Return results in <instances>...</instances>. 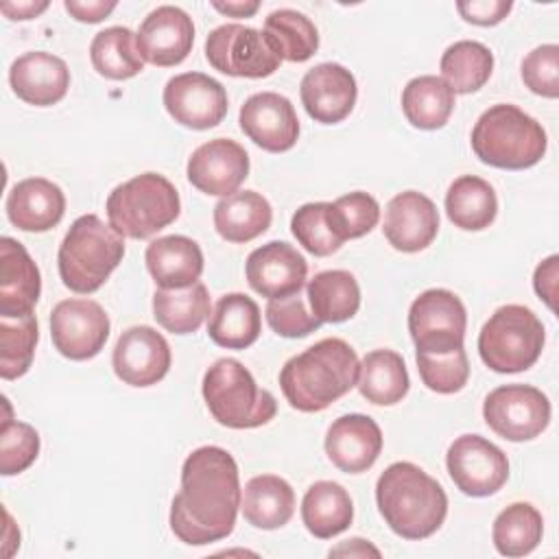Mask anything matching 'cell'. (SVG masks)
Returning <instances> with one entry per match:
<instances>
[{
    "mask_svg": "<svg viewBox=\"0 0 559 559\" xmlns=\"http://www.w3.org/2000/svg\"><path fill=\"white\" fill-rule=\"evenodd\" d=\"M240 478L234 456L218 445L190 452L181 467V489L170 504V528L188 546L225 539L240 509Z\"/></svg>",
    "mask_w": 559,
    "mask_h": 559,
    "instance_id": "obj_1",
    "label": "cell"
},
{
    "mask_svg": "<svg viewBox=\"0 0 559 559\" xmlns=\"http://www.w3.org/2000/svg\"><path fill=\"white\" fill-rule=\"evenodd\" d=\"M358 369L360 362L354 347L343 338L330 336L288 358L280 371V386L293 408L319 413L356 386Z\"/></svg>",
    "mask_w": 559,
    "mask_h": 559,
    "instance_id": "obj_2",
    "label": "cell"
},
{
    "mask_svg": "<svg viewBox=\"0 0 559 559\" xmlns=\"http://www.w3.org/2000/svg\"><path fill=\"white\" fill-rule=\"evenodd\" d=\"M378 511L389 528L404 539H426L448 515L443 487L419 465L391 463L376 483Z\"/></svg>",
    "mask_w": 559,
    "mask_h": 559,
    "instance_id": "obj_3",
    "label": "cell"
},
{
    "mask_svg": "<svg viewBox=\"0 0 559 559\" xmlns=\"http://www.w3.org/2000/svg\"><path fill=\"white\" fill-rule=\"evenodd\" d=\"M548 146L544 127L515 105L498 103L480 114L472 129L476 157L493 168L524 170L535 166Z\"/></svg>",
    "mask_w": 559,
    "mask_h": 559,
    "instance_id": "obj_4",
    "label": "cell"
},
{
    "mask_svg": "<svg viewBox=\"0 0 559 559\" xmlns=\"http://www.w3.org/2000/svg\"><path fill=\"white\" fill-rule=\"evenodd\" d=\"M122 236L96 214H83L70 225L59 245V277L63 286L74 293H96L122 262Z\"/></svg>",
    "mask_w": 559,
    "mask_h": 559,
    "instance_id": "obj_5",
    "label": "cell"
},
{
    "mask_svg": "<svg viewBox=\"0 0 559 559\" xmlns=\"http://www.w3.org/2000/svg\"><path fill=\"white\" fill-rule=\"evenodd\" d=\"M203 400L221 426L236 430L264 426L277 413L273 393L260 389L251 371L236 358H218L205 371Z\"/></svg>",
    "mask_w": 559,
    "mask_h": 559,
    "instance_id": "obj_6",
    "label": "cell"
},
{
    "mask_svg": "<svg viewBox=\"0 0 559 559\" xmlns=\"http://www.w3.org/2000/svg\"><path fill=\"white\" fill-rule=\"evenodd\" d=\"M109 225L127 238L144 240L177 221L181 201L177 188L157 173H142L116 186L107 197Z\"/></svg>",
    "mask_w": 559,
    "mask_h": 559,
    "instance_id": "obj_7",
    "label": "cell"
},
{
    "mask_svg": "<svg viewBox=\"0 0 559 559\" xmlns=\"http://www.w3.org/2000/svg\"><path fill=\"white\" fill-rule=\"evenodd\" d=\"M544 325L537 314L520 304L498 308L478 334L480 360L496 373L526 371L544 349Z\"/></svg>",
    "mask_w": 559,
    "mask_h": 559,
    "instance_id": "obj_8",
    "label": "cell"
},
{
    "mask_svg": "<svg viewBox=\"0 0 559 559\" xmlns=\"http://www.w3.org/2000/svg\"><path fill=\"white\" fill-rule=\"evenodd\" d=\"M205 59L229 76L264 79L271 76L282 57L264 31L245 24H221L205 39Z\"/></svg>",
    "mask_w": 559,
    "mask_h": 559,
    "instance_id": "obj_9",
    "label": "cell"
},
{
    "mask_svg": "<svg viewBox=\"0 0 559 559\" xmlns=\"http://www.w3.org/2000/svg\"><path fill=\"white\" fill-rule=\"evenodd\" d=\"M467 312L463 301L445 288H428L408 310V332L417 352L448 354L463 347Z\"/></svg>",
    "mask_w": 559,
    "mask_h": 559,
    "instance_id": "obj_10",
    "label": "cell"
},
{
    "mask_svg": "<svg viewBox=\"0 0 559 559\" xmlns=\"http://www.w3.org/2000/svg\"><path fill=\"white\" fill-rule=\"evenodd\" d=\"M483 417L502 439L528 441L548 428L550 402L537 386L502 384L485 397Z\"/></svg>",
    "mask_w": 559,
    "mask_h": 559,
    "instance_id": "obj_11",
    "label": "cell"
},
{
    "mask_svg": "<svg viewBox=\"0 0 559 559\" xmlns=\"http://www.w3.org/2000/svg\"><path fill=\"white\" fill-rule=\"evenodd\" d=\"M445 465L456 489L474 498L496 493L509 478L507 454L480 435L456 437L448 448Z\"/></svg>",
    "mask_w": 559,
    "mask_h": 559,
    "instance_id": "obj_12",
    "label": "cell"
},
{
    "mask_svg": "<svg viewBox=\"0 0 559 559\" xmlns=\"http://www.w3.org/2000/svg\"><path fill=\"white\" fill-rule=\"evenodd\" d=\"M55 349L70 360H90L109 338V317L94 299H63L50 312Z\"/></svg>",
    "mask_w": 559,
    "mask_h": 559,
    "instance_id": "obj_13",
    "label": "cell"
},
{
    "mask_svg": "<svg viewBox=\"0 0 559 559\" xmlns=\"http://www.w3.org/2000/svg\"><path fill=\"white\" fill-rule=\"evenodd\" d=\"M162 100L175 122L197 131L216 127L229 107L225 87L203 72H183L168 79Z\"/></svg>",
    "mask_w": 559,
    "mask_h": 559,
    "instance_id": "obj_14",
    "label": "cell"
},
{
    "mask_svg": "<svg viewBox=\"0 0 559 559\" xmlns=\"http://www.w3.org/2000/svg\"><path fill=\"white\" fill-rule=\"evenodd\" d=\"M170 345L151 325L124 330L114 347L111 365L116 376L129 386L157 384L170 369Z\"/></svg>",
    "mask_w": 559,
    "mask_h": 559,
    "instance_id": "obj_15",
    "label": "cell"
},
{
    "mask_svg": "<svg viewBox=\"0 0 559 559\" xmlns=\"http://www.w3.org/2000/svg\"><path fill=\"white\" fill-rule=\"evenodd\" d=\"M240 129L253 144L269 153H284L299 138V120L293 103L277 92L251 94L240 107Z\"/></svg>",
    "mask_w": 559,
    "mask_h": 559,
    "instance_id": "obj_16",
    "label": "cell"
},
{
    "mask_svg": "<svg viewBox=\"0 0 559 559\" xmlns=\"http://www.w3.org/2000/svg\"><path fill=\"white\" fill-rule=\"evenodd\" d=\"M186 173L197 190L212 197H227L238 192L247 179L249 155L238 142L214 138L192 151Z\"/></svg>",
    "mask_w": 559,
    "mask_h": 559,
    "instance_id": "obj_17",
    "label": "cell"
},
{
    "mask_svg": "<svg viewBox=\"0 0 559 559\" xmlns=\"http://www.w3.org/2000/svg\"><path fill=\"white\" fill-rule=\"evenodd\" d=\"M249 286L269 299L295 295L306 284V258L284 240H271L253 249L245 264Z\"/></svg>",
    "mask_w": 559,
    "mask_h": 559,
    "instance_id": "obj_18",
    "label": "cell"
},
{
    "mask_svg": "<svg viewBox=\"0 0 559 559\" xmlns=\"http://www.w3.org/2000/svg\"><path fill=\"white\" fill-rule=\"evenodd\" d=\"M135 37L144 61L170 68L179 66L190 55L194 44V24L183 9L162 4L144 17Z\"/></svg>",
    "mask_w": 559,
    "mask_h": 559,
    "instance_id": "obj_19",
    "label": "cell"
},
{
    "mask_svg": "<svg viewBox=\"0 0 559 559\" xmlns=\"http://www.w3.org/2000/svg\"><path fill=\"white\" fill-rule=\"evenodd\" d=\"M301 105L308 116L321 124H336L345 120L358 96L354 74L341 63H319L310 68L299 83Z\"/></svg>",
    "mask_w": 559,
    "mask_h": 559,
    "instance_id": "obj_20",
    "label": "cell"
},
{
    "mask_svg": "<svg viewBox=\"0 0 559 559\" xmlns=\"http://www.w3.org/2000/svg\"><path fill=\"white\" fill-rule=\"evenodd\" d=\"M439 231V210L421 192L406 190L386 203L382 234L402 253L426 249Z\"/></svg>",
    "mask_w": 559,
    "mask_h": 559,
    "instance_id": "obj_21",
    "label": "cell"
},
{
    "mask_svg": "<svg viewBox=\"0 0 559 559\" xmlns=\"http://www.w3.org/2000/svg\"><path fill=\"white\" fill-rule=\"evenodd\" d=\"M382 452V430L369 417L349 413L332 421L325 435L328 459L347 474L367 472Z\"/></svg>",
    "mask_w": 559,
    "mask_h": 559,
    "instance_id": "obj_22",
    "label": "cell"
},
{
    "mask_svg": "<svg viewBox=\"0 0 559 559\" xmlns=\"http://www.w3.org/2000/svg\"><path fill=\"white\" fill-rule=\"evenodd\" d=\"M9 83L20 100L35 107H48L66 96L70 87V70L61 57L31 50L11 63Z\"/></svg>",
    "mask_w": 559,
    "mask_h": 559,
    "instance_id": "obj_23",
    "label": "cell"
},
{
    "mask_svg": "<svg viewBox=\"0 0 559 559\" xmlns=\"http://www.w3.org/2000/svg\"><path fill=\"white\" fill-rule=\"evenodd\" d=\"M41 293L39 269L22 242L0 240V317H26Z\"/></svg>",
    "mask_w": 559,
    "mask_h": 559,
    "instance_id": "obj_24",
    "label": "cell"
},
{
    "mask_svg": "<svg viewBox=\"0 0 559 559\" xmlns=\"http://www.w3.org/2000/svg\"><path fill=\"white\" fill-rule=\"evenodd\" d=\"M66 197L57 183L44 177L17 181L7 197V216L22 231H48L63 218Z\"/></svg>",
    "mask_w": 559,
    "mask_h": 559,
    "instance_id": "obj_25",
    "label": "cell"
},
{
    "mask_svg": "<svg viewBox=\"0 0 559 559\" xmlns=\"http://www.w3.org/2000/svg\"><path fill=\"white\" fill-rule=\"evenodd\" d=\"M146 269L155 284L166 290L188 288L199 282L203 273V251L188 236L155 238L144 253Z\"/></svg>",
    "mask_w": 559,
    "mask_h": 559,
    "instance_id": "obj_26",
    "label": "cell"
},
{
    "mask_svg": "<svg viewBox=\"0 0 559 559\" xmlns=\"http://www.w3.org/2000/svg\"><path fill=\"white\" fill-rule=\"evenodd\" d=\"M240 511L242 518L255 528H282L295 513V491L282 476H253L242 489Z\"/></svg>",
    "mask_w": 559,
    "mask_h": 559,
    "instance_id": "obj_27",
    "label": "cell"
},
{
    "mask_svg": "<svg viewBox=\"0 0 559 559\" xmlns=\"http://www.w3.org/2000/svg\"><path fill=\"white\" fill-rule=\"evenodd\" d=\"M262 330L258 304L245 293L223 295L207 321V336L227 349H245L253 345Z\"/></svg>",
    "mask_w": 559,
    "mask_h": 559,
    "instance_id": "obj_28",
    "label": "cell"
},
{
    "mask_svg": "<svg viewBox=\"0 0 559 559\" xmlns=\"http://www.w3.org/2000/svg\"><path fill=\"white\" fill-rule=\"evenodd\" d=\"M271 203L255 190L223 197L214 205V227L227 242H249L271 227Z\"/></svg>",
    "mask_w": 559,
    "mask_h": 559,
    "instance_id": "obj_29",
    "label": "cell"
},
{
    "mask_svg": "<svg viewBox=\"0 0 559 559\" xmlns=\"http://www.w3.org/2000/svg\"><path fill=\"white\" fill-rule=\"evenodd\" d=\"M301 520L310 535L332 539L349 528L354 520V502L343 485L334 480H317L304 493Z\"/></svg>",
    "mask_w": 559,
    "mask_h": 559,
    "instance_id": "obj_30",
    "label": "cell"
},
{
    "mask_svg": "<svg viewBox=\"0 0 559 559\" xmlns=\"http://www.w3.org/2000/svg\"><path fill=\"white\" fill-rule=\"evenodd\" d=\"M408 371L404 358L393 349H373L365 354L356 386L360 395L376 406H393L408 393Z\"/></svg>",
    "mask_w": 559,
    "mask_h": 559,
    "instance_id": "obj_31",
    "label": "cell"
},
{
    "mask_svg": "<svg viewBox=\"0 0 559 559\" xmlns=\"http://www.w3.org/2000/svg\"><path fill=\"white\" fill-rule=\"evenodd\" d=\"M445 214L454 227L480 231L489 227L498 214L496 190L476 175H463L454 179L445 192Z\"/></svg>",
    "mask_w": 559,
    "mask_h": 559,
    "instance_id": "obj_32",
    "label": "cell"
},
{
    "mask_svg": "<svg viewBox=\"0 0 559 559\" xmlns=\"http://www.w3.org/2000/svg\"><path fill=\"white\" fill-rule=\"evenodd\" d=\"M308 301L321 323H341L360 308V286L349 271H321L308 282Z\"/></svg>",
    "mask_w": 559,
    "mask_h": 559,
    "instance_id": "obj_33",
    "label": "cell"
},
{
    "mask_svg": "<svg viewBox=\"0 0 559 559\" xmlns=\"http://www.w3.org/2000/svg\"><path fill=\"white\" fill-rule=\"evenodd\" d=\"M454 109V92L435 74L415 76L402 90V111L417 129H441Z\"/></svg>",
    "mask_w": 559,
    "mask_h": 559,
    "instance_id": "obj_34",
    "label": "cell"
},
{
    "mask_svg": "<svg viewBox=\"0 0 559 559\" xmlns=\"http://www.w3.org/2000/svg\"><path fill=\"white\" fill-rule=\"evenodd\" d=\"M90 59L94 70L111 81H124L144 70L138 37L127 26H109L96 33L90 44Z\"/></svg>",
    "mask_w": 559,
    "mask_h": 559,
    "instance_id": "obj_35",
    "label": "cell"
},
{
    "mask_svg": "<svg viewBox=\"0 0 559 559\" xmlns=\"http://www.w3.org/2000/svg\"><path fill=\"white\" fill-rule=\"evenodd\" d=\"M210 293L201 282L177 290L157 288L153 295V317L173 334L197 332L210 317Z\"/></svg>",
    "mask_w": 559,
    "mask_h": 559,
    "instance_id": "obj_36",
    "label": "cell"
},
{
    "mask_svg": "<svg viewBox=\"0 0 559 559\" xmlns=\"http://www.w3.org/2000/svg\"><path fill=\"white\" fill-rule=\"evenodd\" d=\"M439 70L454 94H472L489 81L493 70V55L480 41L461 39L445 48Z\"/></svg>",
    "mask_w": 559,
    "mask_h": 559,
    "instance_id": "obj_37",
    "label": "cell"
},
{
    "mask_svg": "<svg viewBox=\"0 0 559 559\" xmlns=\"http://www.w3.org/2000/svg\"><path fill=\"white\" fill-rule=\"evenodd\" d=\"M544 533L542 513L528 502H513L498 513L491 528L493 546L504 557H524L537 548Z\"/></svg>",
    "mask_w": 559,
    "mask_h": 559,
    "instance_id": "obj_38",
    "label": "cell"
},
{
    "mask_svg": "<svg viewBox=\"0 0 559 559\" xmlns=\"http://www.w3.org/2000/svg\"><path fill=\"white\" fill-rule=\"evenodd\" d=\"M264 35L282 59L301 63L319 48V31L312 20L295 9H277L264 20Z\"/></svg>",
    "mask_w": 559,
    "mask_h": 559,
    "instance_id": "obj_39",
    "label": "cell"
},
{
    "mask_svg": "<svg viewBox=\"0 0 559 559\" xmlns=\"http://www.w3.org/2000/svg\"><path fill=\"white\" fill-rule=\"evenodd\" d=\"M39 338L35 314L0 317V376L15 380L24 376L33 362Z\"/></svg>",
    "mask_w": 559,
    "mask_h": 559,
    "instance_id": "obj_40",
    "label": "cell"
},
{
    "mask_svg": "<svg viewBox=\"0 0 559 559\" xmlns=\"http://www.w3.org/2000/svg\"><path fill=\"white\" fill-rule=\"evenodd\" d=\"M290 231L297 242L312 255L325 258L341 249L343 240L336 236L330 218V203L317 201L297 207L290 218Z\"/></svg>",
    "mask_w": 559,
    "mask_h": 559,
    "instance_id": "obj_41",
    "label": "cell"
},
{
    "mask_svg": "<svg viewBox=\"0 0 559 559\" xmlns=\"http://www.w3.org/2000/svg\"><path fill=\"white\" fill-rule=\"evenodd\" d=\"M2 402L7 408V417L0 426V472L2 476H13L31 467L37 459L39 435L31 424L11 419L9 400L2 397Z\"/></svg>",
    "mask_w": 559,
    "mask_h": 559,
    "instance_id": "obj_42",
    "label": "cell"
},
{
    "mask_svg": "<svg viewBox=\"0 0 559 559\" xmlns=\"http://www.w3.org/2000/svg\"><path fill=\"white\" fill-rule=\"evenodd\" d=\"M417 371L421 382L441 395H450L461 391L469 378V362L463 347L452 349L448 354H426L417 352Z\"/></svg>",
    "mask_w": 559,
    "mask_h": 559,
    "instance_id": "obj_43",
    "label": "cell"
},
{
    "mask_svg": "<svg viewBox=\"0 0 559 559\" xmlns=\"http://www.w3.org/2000/svg\"><path fill=\"white\" fill-rule=\"evenodd\" d=\"M330 218L336 236L345 242L369 234L380 218V205L369 192H349L330 203Z\"/></svg>",
    "mask_w": 559,
    "mask_h": 559,
    "instance_id": "obj_44",
    "label": "cell"
},
{
    "mask_svg": "<svg viewBox=\"0 0 559 559\" xmlns=\"http://www.w3.org/2000/svg\"><path fill=\"white\" fill-rule=\"evenodd\" d=\"M264 314L271 330L286 338H304L321 328V321L312 312H308L299 293L282 299H269Z\"/></svg>",
    "mask_w": 559,
    "mask_h": 559,
    "instance_id": "obj_45",
    "label": "cell"
},
{
    "mask_svg": "<svg viewBox=\"0 0 559 559\" xmlns=\"http://www.w3.org/2000/svg\"><path fill=\"white\" fill-rule=\"evenodd\" d=\"M524 85L544 98L559 96V46L542 44L522 59Z\"/></svg>",
    "mask_w": 559,
    "mask_h": 559,
    "instance_id": "obj_46",
    "label": "cell"
},
{
    "mask_svg": "<svg viewBox=\"0 0 559 559\" xmlns=\"http://www.w3.org/2000/svg\"><path fill=\"white\" fill-rule=\"evenodd\" d=\"M513 9L511 0H469L456 2V11L461 17L476 26H496L500 24L509 11Z\"/></svg>",
    "mask_w": 559,
    "mask_h": 559,
    "instance_id": "obj_47",
    "label": "cell"
},
{
    "mask_svg": "<svg viewBox=\"0 0 559 559\" xmlns=\"http://www.w3.org/2000/svg\"><path fill=\"white\" fill-rule=\"evenodd\" d=\"M557 264H559V258L550 255L542 264H537L533 275V288L550 310H555V297H557V277H559Z\"/></svg>",
    "mask_w": 559,
    "mask_h": 559,
    "instance_id": "obj_48",
    "label": "cell"
},
{
    "mask_svg": "<svg viewBox=\"0 0 559 559\" xmlns=\"http://www.w3.org/2000/svg\"><path fill=\"white\" fill-rule=\"evenodd\" d=\"M63 7L74 20L94 24V22L105 20L118 7V2H114V0H109V2H105V0H87V2L85 0H66Z\"/></svg>",
    "mask_w": 559,
    "mask_h": 559,
    "instance_id": "obj_49",
    "label": "cell"
},
{
    "mask_svg": "<svg viewBox=\"0 0 559 559\" xmlns=\"http://www.w3.org/2000/svg\"><path fill=\"white\" fill-rule=\"evenodd\" d=\"M48 9V2H2L0 11L9 17V20H31L37 17L39 13H44Z\"/></svg>",
    "mask_w": 559,
    "mask_h": 559,
    "instance_id": "obj_50",
    "label": "cell"
},
{
    "mask_svg": "<svg viewBox=\"0 0 559 559\" xmlns=\"http://www.w3.org/2000/svg\"><path fill=\"white\" fill-rule=\"evenodd\" d=\"M367 557V555H373V557H380V550L376 546H371L367 539H360V537H354V539H347L343 542L341 546L332 548L330 550V557Z\"/></svg>",
    "mask_w": 559,
    "mask_h": 559,
    "instance_id": "obj_51",
    "label": "cell"
},
{
    "mask_svg": "<svg viewBox=\"0 0 559 559\" xmlns=\"http://www.w3.org/2000/svg\"><path fill=\"white\" fill-rule=\"evenodd\" d=\"M212 7L229 17H251L258 9L260 2L258 0H234V2H212Z\"/></svg>",
    "mask_w": 559,
    "mask_h": 559,
    "instance_id": "obj_52",
    "label": "cell"
}]
</instances>
